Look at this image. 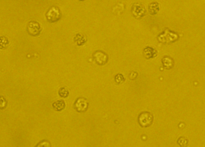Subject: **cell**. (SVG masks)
<instances>
[{
	"label": "cell",
	"mask_w": 205,
	"mask_h": 147,
	"mask_svg": "<svg viewBox=\"0 0 205 147\" xmlns=\"http://www.w3.org/2000/svg\"><path fill=\"white\" fill-rule=\"evenodd\" d=\"M46 17H47L48 21L50 22H57L61 18V13L57 8L53 7L48 11L47 14H46Z\"/></svg>",
	"instance_id": "1"
},
{
	"label": "cell",
	"mask_w": 205,
	"mask_h": 147,
	"mask_svg": "<svg viewBox=\"0 0 205 147\" xmlns=\"http://www.w3.org/2000/svg\"><path fill=\"white\" fill-rule=\"evenodd\" d=\"M138 120L141 126L147 127V126H150L153 122V116L149 112H143L140 114Z\"/></svg>",
	"instance_id": "2"
},
{
	"label": "cell",
	"mask_w": 205,
	"mask_h": 147,
	"mask_svg": "<svg viewBox=\"0 0 205 147\" xmlns=\"http://www.w3.org/2000/svg\"><path fill=\"white\" fill-rule=\"evenodd\" d=\"M27 31L28 33L31 36H37L41 33L42 28L39 22L36 21H31L28 22V26H27Z\"/></svg>",
	"instance_id": "3"
},
{
	"label": "cell",
	"mask_w": 205,
	"mask_h": 147,
	"mask_svg": "<svg viewBox=\"0 0 205 147\" xmlns=\"http://www.w3.org/2000/svg\"><path fill=\"white\" fill-rule=\"evenodd\" d=\"M132 13L136 18H141L145 15V8L140 3H135L132 7Z\"/></svg>",
	"instance_id": "4"
},
{
	"label": "cell",
	"mask_w": 205,
	"mask_h": 147,
	"mask_svg": "<svg viewBox=\"0 0 205 147\" xmlns=\"http://www.w3.org/2000/svg\"><path fill=\"white\" fill-rule=\"evenodd\" d=\"M94 58H95L96 63L100 65H104L108 61L107 55L102 52H95V54H94Z\"/></svg>",
	"instance_id": "5"
},
{
	"label": "cell",
	"mask_w": 205,
	"mask_h": 147,
	"mask_svg": "<svg viewBox=\"0 0 205 147\" xmlns=\"http://www.w3.org/2000/svg\"><path fill=\"white\" fill-rule=\"evenodd\" d=\"M74 106H75L76 110L77 111H79V112L85 111L87 109V108H88V102H87V100L85 98L80 97V98L77 99V101L75 102Z\"/></svg>",
	"instance_id": "6"
},
{
	"label": "cell",
	"mask_w": 205,
	"mask_h": 147,
	"mask_svg": "<svg viewBox=\"0 0 205 147\" xmlns=\"http://www.w3.org/2000/svg\"><path fill=\"white\" fill-rule=\"evenodd\" d=\"M144 56L146 57V58L147 59L155 58V57H156L157 55H158L157 51L152 47H147L146 48H144Z\"/></svg>",
	"instance_id": "7"
},
{
	"label": "cell",
	"mask_w": 205,
	"mask_h": 147,
	"mask_svg": "<svg viewBox=\"0 0 205 147\" xmlns=\"http://www.w3.org/2000/svg\"><path fill=\"white\" fill-rule=\"evenodd\" d=\"M53 107L56 111H61V110L64 109L65 107H66V103L64 102V100H57L54 103H53Z\"/></svg>",
	"instance_id": "8"
},
{
	"label": "cell",
	"mask_w": 205,
	"mask_h": 147,
	"mask_svg": "<svg viewBox=\"0 0 205 147\" xmlns=\"http://www.w3.org/2000/svg\"><path fill=\"white\" fill-rule=\"evenodd\" d=\"M160 10V5L158 2H152L149 6V11L151 14H156Z\"/></svg>",
	"instance_id": "9"
},
{
	"label": "cell",
	"mask_w": 205,
	"mask_h": 147,
	"mask_svg": "<svg viewBox=\"0 0 205 147\" xmlns=\"http://www.w3.org/2000/svg\"><path fill=\"white\" fill-rule=\"evenodd\" d=\"M162 63H163V66L166 68H167V69H170V68H172L173 64H174L172 59L169 58V57H163V60H162Z\"/></svg>",
	"instance_id": "10"
},
{
	"label": "cell",
	"mask_w": 205,
	"mask_h": 147,
	"mask_svg": "<svg viewBox=\"0 0 205 147\" xmlns=\"http://www.w3.org/2000/svg\"><path fill=\"white\" fill-rule=\"evenodd\" d=\"M74 41H75L76 44H77V45H83L84 43L85 42L86 39H85V38L83 36H82V35L77 34L76 35L75 38H74Z\"/></svg>",
	"instance_id": "11"
},
{
	"label": "cell",
	"mask_w": 205,
	"mask_h": 147,
	"mask_svg": "<svg viewBox=\"0 0 205 147\" xmlns=\"http://www.w3.org/2000/svg\"><path fill=\"white\" fill-rule=\"evenodd\" d=\"M9 42L8 39H7L5 36H0V48L4 49L5 48H7V46L8 45Z\"/></svg>",
	"instance_id": "12"
},
{
	"label": "cell",
	"mask_w": 205,
	"mask_h": 147,
	"mask_svg": "<svg viewBox=\"0 0 205 147\" xmlns=\"http://www.w3.org/2000/svg\"><path fill=\"white\" fill-rule=\"evenodd\" d=\"M59 94L62 97H67L69 95V92L66 88H61L59 91Z\"/></svg>",
	"instance_id": "13"
},
{
	"label": "cell",
	"mask_w": 205,
	"mask_h": 147,
	"mask_svg": "<svg viewBox=\"0 0 205 147\" xmlns=\"http://www.w3.org/2000/svg\"><path fill=\"white\" fill-rule=\"evenodd\" d=\"M114 80H115V82L117 83V84H120V83H122L123 82H124L125 78L123 77V76L121 74H117L115 76Z\"/></svg>",
	"instance_id": "14"
},
{
	"label": "cell",
	"mask_w": 205,
	"mask_h": 147,
	"mask_svg": "<svg viewBox=\"0 0 205 147\" xmlns=\"http://www.w3.org/2000/svg\"><path fill=\"white\" fill-rule=\"evenodd\" d=\"M7 105V101L3 97H0V109H3Z\"/></svg>",
	"instance_id": "15"
},
{
	"label": "cell",
	"mask_w": 205,
	"mask_h": 147,
	"mask_svg": "<svg viewBox=\"0 0 205 147\" xmlns=\"http://www.w3.org/2000/svg\"><path fill=\"white\" fill-rule=\"evenodd\" d=\"M137 76H138L137 73L132 72L131 74H130V79H135V78L137 77Z\"/></svg>",
	"instance_id": "16"
},
{
	"label": "cell",
	"mask_w": 205,
	"mask_h": 147,
	"mask_svg": "<svg viewBox=\"0 0 205 147\" xmlns=\"http://www.w3.org/2000/svg\"><path fill=\"white\" fill-rule=\"evenodd\" d=\"M80 1H83V0H80Z\"/></svg>",
	"instance_id": "17"
}]
</instances>
